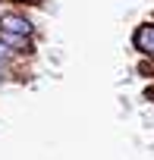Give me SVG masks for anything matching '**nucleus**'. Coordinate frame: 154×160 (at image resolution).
Returning <instances> with one entry per match:
<instances>
[{"label": "nucleus", "instance_id": "3", "mask_svg": "<svg viewBox=\"0 0 154 160\" xmlns=\"http://www.w3.org/2000/svg\"><path fill=\"white\" fill-rule=\"evenodd\" d=\"M0 41H3L7 47H16V53H35V44H32V38H25V35H13V32H0Z\"/></svg>", "mask_w": 154, "mask_h": 160}, {"label": "nucleus", "instance_id": "7", "mask_svg": "<svg viewBox=\"0 0 154 160\" xmlns=\"http://www.w3.org/2000/svg\"><path fill=\"white\" fill-rule=\"evenodd\" d=\"M13 3H41V0H13Z\"/></svg>", "mask_w": 154, "mask_h": 160}, {"label": "nucleus", "instance_id": "4", "mask_svg": "<svg viewBox=\"0 0 154 160\" xmlns=\"http://www.w3.org/2000/svg\"><path fill=\"white\" fill-rule=\"evenodd\" d=\"M10 57H13V50H10L3 41H0V63H10Z\"/></svg>", "mask_w": 154, "mask_h": 160}, {"label": "nucleus", "instance_id": "2", "mask_svg": "<svg viewBox=\"0 0 154 160\" xmlns=\"http://www.w3.org/2000/svg\"><path fill=\"white\" fill-rule=\"evenodd\" d=\"M132 47L145 57H154V22H141L132 32Z\"/></svg>", "mask_w": 154, "mask_h": 160}, {"label": "nucleus", "instance_id": "6", "mask_svg": "<svg viewBox=\"0 0 154 160\" xmlns=\"http://www.w3.org/2000/svg\"><path fill=\"white\" fill-rule=\"evenodd\" d=\"M3 82H7V69L0 66V85H3Z\"/></svg>", "mask_w": 154, "mask_h": 160}, {"label": "nucleus", "instance_id": "1", "mask_svg": "<svg viewBox=\"0 0 154 160\" xmlns=\"http://www.w3.org/2000/svg\"><path fill=\"white\" fill-rule=\"evenodd\" d=\"M0 32H13V35L32 38V35H35V25H32V19L22 16V13H3V16H0Z\"/></svg>", "mask_w": 154, "mask_h": 160}, {"label": "nucleus", "instance_id": "5", "mask_svg": "<svg viewBox=\"0 0 154 160\" xmlns=\"http://www.w3.org/2000/svg\"><path fill=\"white\" fill-rule=\"evenodd\" d=\"M145 101H154V88H148V91H145Z\"/></svg>", "mask_w": 154, "mask_h": 160}]
</instances>
